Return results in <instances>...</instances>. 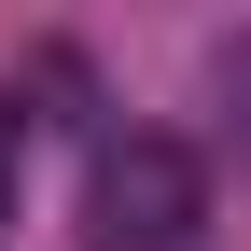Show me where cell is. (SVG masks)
<instances>
[{
    "instance_id": "1",
    "label": "cell",
    "mask_w": 251,
    "mask_h": 251,
    "mask_svg": "<svg viewBox=\"0 0 251 251\" xmlns=\"http://www.w3.org/2000/svg\"><path fill=\"white\" fill-rule=\"evenodd\" d=\"M196 224H209V168L181 140L126 126L84 153V251H196Z\"/></svg>"
},
{
    "instance_id": "2",
    "label": "cell",
    "mask_w": 251,
    "mask_h": 251,
    "mask_svg": "<svg viewBox=\"0 0 251 251\" xmlns=\"http://www.w3.org/2000/svg\"><path fill=\"white\" fill-rule=\"evenodd\" d=\"M209 98H224V126H237V153H251V28H237L224 56H209Z\"/></svg>"
},
{
    "instance_id": "3",
    "label": "cell",
    "mask_w": 251,
    "mask_h": 251,
    "mask_svg": "<svg viewBox=\"0 0 251 251\" xmlns=\"http://www.w3.org/2000/svg\"><path fill=\"white\" fill-rule=\"evenodd\" d=\"M14 168H28V112L0 98V224H14Z\"/></svg>"
}]
</instances>
